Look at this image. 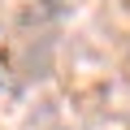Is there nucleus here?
Instances as JSON below:
<instances>
[{
	"label": "nucleus",
	"instance_id": "1",
	"mask_svg": "<svg viewBox=\"0 0 130 130\" xmlns=\"http://www.w3.org/2000/svg\"><path fill=\"white\" fill-rule=\"evenodd\" d=\"M0 91H5V65H0Z\"/></svg>",
	"mask_w": 130,
	"mask_h": 130
}]
</instances>
